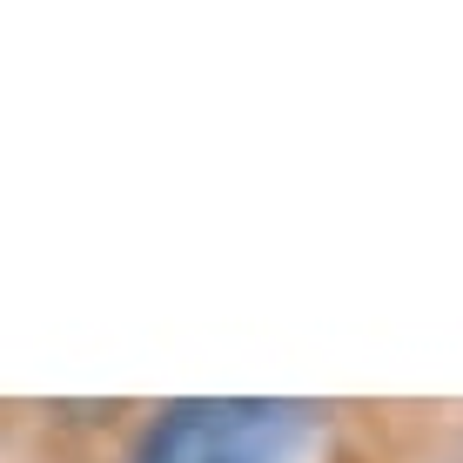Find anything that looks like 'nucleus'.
Here are the masks:
<instances>
[{
    "instance_id": "obj_1",
    "label": "nucleus",
    "mask_w": 463,
    "mask_h": 463,
    "mask_svg": "<svg viewBox=\"0 0 463 463\" xmlns=\"http://www.w3.org/2000/svg\"><path fill=\"white\" fill-rule=\"evenodd\" d=\"M302 417L282 403H182L148 430L135 463H296Z\"/></svg>"
}]
</instances>
